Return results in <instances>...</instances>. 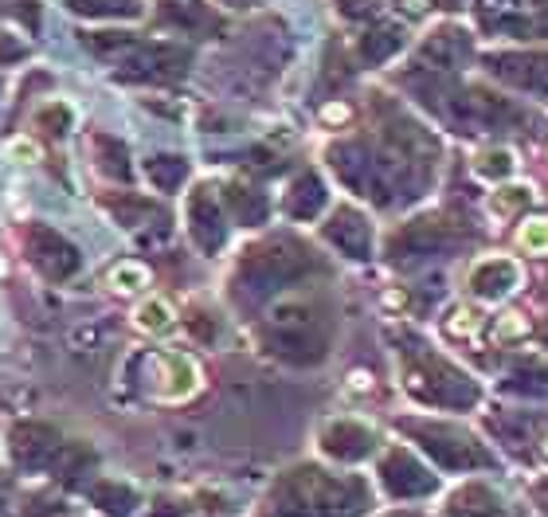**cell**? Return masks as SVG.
Returning a JSON list of instances; mask_svg holds the SVG:
<instances>
[{
    "label": "cell",
    "mask_w": 548,
    "mask_h": 517,
    "mask_svg": "<svg viewBox=\"0 0 548 517\" xmlns=\"http://www.w3.org/2000/svg\"><path fill=\"white\" fill-rule=\"evenodd\" d=\"M161 388H157V396L161 400H188L192 392H200V365L188 357V353H177V349H169V353H161Z\"/></svg>",
    "instance_id": "obj_5"
},
{
    "label": "cell",
    "mask_w": 548,
    "mask_h": 517,
    "mask_svg": "<svg viewBox=\"0 0 548 517\" xmlns=\"http://www.w3.org/2000/svg\"><path fill=\"white\" fill-rule=\"evenodd\" d=\"M482 326L466 306L462 310H455V318H447V333H455V337H466V333H474V329Z\"/></svg>",
    "instance_id": "obj_16"
},
{
    "label": "cell",
    "mask_w": 548,
    "mask_h": 517,
    "mask_svg": "<svg viewBox=\"0 0 548 517\" xmlns=\"http://www.w3.org/2000/svg\"><path fill=\"white\" fill-rule=\"evenodd\" d=\"M517 247L529 255H548V216H529L517 228Z\"/></svg>",
    "instance_id": "obj_10"
},
{
    "label": "cell",
    "mask_w": 548,
    "mask_h": 517,
    "mask_svg": "<svg viewBox=\"0 0 548 517\" xmlns=\"http://www.w3.org/2000/svg\"><path fill=\"white\" fill-rule=\"evenodd\" d=\"M384 467L396 470L392 478L384 474V482H392L400 494H427V490H435V478L419 467V463H411L408 455H392V463H384Z\"/></svg>",
    "instance_id": "obj_7"
},
{
    "label": "cell",
    "mask_w": 548,
    "mask_h": 517,
    "mask_svg": "<svg viewBox=\"0 0 548 517\" xmlns=\"http://www.w3.org/2000/svg\"><path fill=\"white\" fill-rule=\"evenodd\" d=\"M106 282H110V290H118V294H134L141 286H149V267H141V263H118Z\"/></svg>",
    "instance_id": "obj_11"
},
{
    "label": "cell",
    "mask_w": 548,
    "mask_h": 517,
    "mask_svg": "<svg viewBox=\"0 0 548 517\" xmlns=\"http://www.w3.org/2000/svg\"><path fill=\"white\" fill-rule=\"evenodd\" d=\"M321 118H325V122H345V118H349V110H345V106H325V114H321Z\"/></svg>",
    "instance_id": "obj_19"
},
{
    "label": "cell",
    "mask_w": 548,
    "mask_h": 517,
    "mask_svg": "<svg viewBox=\"0 0 548 517\" xmlns=\"http://www.w3.org/2000/svg\"><path fill=\"white\" fill-rule=\"evenodd\" d=\"M482 63L513 91L548 94V51H490Z\"/></svg>",
    "instance_id": "obj_3"
},
{
    "label": "cell",
    "mask_w": 548,
    "mask_h": 517,
    "mask_svg": "<svg viewBox=\"0 0 548 517\" xmlns=\"http://www.w3.org/2000/svg\"><path fill=\"white\" fill-rule=\"evenodd\" d=\"M513 165H517V157H513L509 149H486V153L478 157V173L490 177V181H505V177L513 173Z\"/></svg>",
    "instance_id": "obj_12"
},
{
    "label": "cell",
    "mask_w": 548,
    "mask_h": 517,
    "mask_svg": "<svg viewBox=\"0 0 548 517\" xmlns=\"http://www.w3.org/2000/svg\"><path fill=\"white\" fill-rule=\"evenodd\" d=\"M513 8H517V0H478V16L486 28H505L517 16Z\"/></svg>",
    "instance_id": "obj_13"
},
{
    "label": "cell",
    "mask_w": 548,
    "mask_h": 517,
    "mask_svg": "<svg viewBox=\"0 0 548 517\" xmlns=\"http://www.w3.org/2000/svg\"><path fill=\"white\" fill-rule=\"evenodd\" d=\"M423 59L439 71H451V67H462L470 59V36L462 28H439L427 36L423 44Z\"/></svg>",
    "instance_id": "obj_6"
},
{
    "label": "cell",
    "mask_w": 548,
    "mask_h": 517,
    "mask_svg": "<svg viewBox=\"0 0 548 517\" xmlns=\"http://www.w3.org/2000/svg\"><path fill=\"white\" fill-rule=\"evenodd\" d=\"M521 286V267L513 259H482L474 271H470V294L482 298V302H498L505 294H513Z\"/></svg>",
    "instance_id": "obj_4"
},
{
    "label": "cell",
    "mask_w": 548,
    "mask_h": 517,
    "mask_svg": "<svg viewBox=\"0 0 548 517\" xmlns=\"http://www.w3.org/2000/svg\"><path fill=\"white\" fill-rule=\"evenodd\" d=\"M419 435V443L451 470H474V467H494V455L462 427H447V423H408Z\"/></svg>",
    "instance_id": "obj_1"
},
{
    "label": "cell",
    "mask_w": 548,
    "mask_h": 517,
    "mask_svg": "<svg viewBox=\"0 0 548 517\" xmlns=\"http://www.w3.org/2000/svg\"><path fill=\"white\" fill-rule=\"evenodd\" d=\"M537 333H541V345H545V349H548V318H545V322H541V329H537Z\"/></svg>",
    "instance_id": "obj_20"
},
{
    "label": "cell",
    "mask_w": 548,
    "mask_h": 517,
    "mask_svg": "<svg viewBox=\"0 0 548 517\" xmlns=\"http://www.w3.org/2000/svg\"><path fill=\"white\" fill-rule=\"evenodd\" d=\"M8 153L16 157V161H40V145L32 138H16L12 145H8Z\"/></svg>",
    "instance_id": "obj_17"
},
{
    "label": "cell",
    "mask_w": 548,
    "mask_h": 517,
    "mask_svg": "<svg viewBox=\"0 0 548 517\" xmlns=\"http://www.w3.org/2000/svg\"><path fill=\"white\" fill-rule=\"evenodd\" d=\"M545 455H548V439H545Z\"/></svg>",
    "instance_id": "obj_21"
},
{
    "label": "cell",
    "mask_w": 548,
    "mask_h": 517,
    "mask_svg": "<svg viewBox=\"0 0 548 517\" xmlns=\"http://www.w3.org/2000/svg\"><path fill=\"white\" fill-rule=\"evenodd\" d=\"M505 388L521 392V396H548V369L545 365H517L505 380Z\"/></svg>",
    "instance_id": "obj_9"
},
{
    "label": "cell",
    "mask_w": 548,
    "mask_h": 517,
    "mask_svg": "<svg viewBox=\"0 0 548 517\" xmlns=\"http://www.w3.org/2000/svg\"><path fill=\"white\" fill-rule=\"evenodd\" d=\"M529 185H517V188H502V196L494 200L498 204V212H517V208H525L529 204Z\"/></svg>",
    "instance_id": "obj_15"
},
{
    "label": "cell",
    "mask_w": 548,
    "mask_h": 517,
    "mask_svg": "<svg viewBox=\"0 0 548 517\" xmlns=\"http://www.w3.org/2000/svg\"><path fill=\"white\" fill-rule=\"evenodd\" d=\"M177 322V314H173V306H169V298H145L141 306L134 310V326L141 333H165V329H173Z\"/></svg>",
    "instance_id": "obj_8"
},
{
    "label": "cell",
    "mask_w": 548,
    "mask_h": 517,
    "mask_svg": "<svg viewBox=\"0 0 548 517\" xmlns=\"http://www.w3.org/2000/svg\"><path fill=\"white\" fill-rule=\"evenodd\" d=\"M408 388L423 400H435V404H451V408H470L478 404V384L470 376H462L455 365L439 361V357H427L423 353V369H411Z\"/></svg>",
    "instance_id": "obj_2"
},
{
    "label": "cell",
    "mask_w": 548,
    "mask_h": 517,
    "mask_svg": "<svg viewBox=\"0 0 548 517\" xmlns=\"http://www.w3.org/2000/svg\"><path fill=\"white\" fill-rule=\"evenodd\" d=\"M396 47H400V32H396V28H380V32L368 36L365 51H368V59H384V55H392Z\"/></svg>",
    "instance_id": "obj_14"
},
{
    "label": "cell",
    "mask_w": 548,
    "mask_h": 517,
    "mask_svg": "<svg viewBox=\"0 0 548 517\" xmlns=\"http://www.w3.org/2000/svg\"><path fill=\"white\" fill-rule=\"evenodd\" d=\"M431 4H435V0H400V8H404L408 16H423Z\"/></svg>",
    "instance_id": "obj_18"
}]
</instances>
